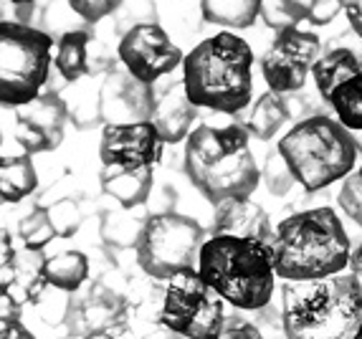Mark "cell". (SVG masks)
Listing matches in <instances>:
<instances>
[{
	"mask_svg": "<svg viewBox=\"0 0 362 339\" xmlns=\"http://www.w3.org/2000/svg\"><path fill=\"white\" fill-rule=\"evenodd\" d=\"M274 271L281 281H322L350 266L352 243L332 208H312L276 225Z\"/></svg>",
	"mask_w": 362,
	"mask_h": 339,
	"instance_id": "cell-1",
	"label": "cell"
},
{
	"mask_svg": "<svg viewBox=\"0 0 362 339\" xmlns=\"http://www.w3.org/2000/svg\"><path fill=\"white\" fill-rule=\"evenodd\" d=\"M248 137L241 124H200L185 140V172L213 206L248 200L259 188L261 172Z\"/></svg>",
	"mask_w": 362,
	"mask_h": 339,
	"instance_id": "cell-2",
	"label": "cell"
},
{
	"mask_svg": "<svg viewBox=\"0 0 362 339\" xmlns=\"http://www.w3.org/2000/svg\"><path fill=\"white\" fill-rule=\"evenodd\" d=\"M182 86L198 109L238 114L254 97V51L233 33H216L185 56Z\"/></svg>",
	"mask_w": 362,
	"mask_h": 339,
	"instance_id": "cell-3",
	"label": "cell"
},
{
	"mask_svg": "<svg viewBox=\"0 0 362 339\" xmlns=\"http://www.w3.org/2000/svg\"><path fill=\"white\" fill-rule=\"evenodd\" d=\"M281 316L286 339H352L362 327V286L357 273L322 281H284Z\"/></svg>",
	"mask_w": 362,
	"mask_h": 339,
	"instance_id": "cell-4",
	"label": "cell"
},
{
	"mask_svg": "<svg viewBox=\"0 0 362 339\" xmlns=\"http://www.w3.org/2000/svg\"><path fill=\"white\" fill-rule=\"evenodd\" d=\"M198 273L235 309L259 311L272 304L276 271L272 249L261 241L211 236L200 251Z\"/></svg>",
	"mask_w": 362,
	"mask_h": 339,
	"instance_id": "cell-5",
	"label": "cell"
},
{
	"mask_svg": "<svg viewBox=\"0 0 362 339\" xmlns=\"http://www.w3.org/2000/svg\"><path fill=\"white\" fill-rule=\"evenodd\" d=\"M276 150L307 193L325 190L327 185L352 175L360 155L355 134L325 114L296 121L279 140Z\"/></svg>",
	"mask_w": 362,
	"mask_h": 339,
	"instance_id": "cell-6",
	"label": "cell"
},
{
	"mask_svg": "<svg viewBox=\"0 0 362 339\" xmlns=\"http://www.w3.org/2000/svg\"><path fill=\"white\" fill-rule=\"evenodd\" d=\"M51 36L25 23H0V104L21 109L43 94L51 71Z\"/></svg>",
	"mask_w": 362,
	"mask_h": 339,
	"instance_id": "cell-7",
	"label": "cell"
},
{
	"mask_svg": "<svg viewBox=\"0 0 362 339\" xmlns=\"http://www.w3.org/2000/svg\"><path fill=\"white\" fill-rule=\"evenodd\" d=\"M206 236L198 220L175 210L152 213L137 246V266L155 281H170L173 276L198 268Z\"/></svg>",
	"mask_w": 362,
	"mask_h": 339,
	"instance_id": "cell-8",
	"label": "cell"
},
{
	"mask_svg": "<svg viewBox=\"0 0 362 339\" xmlns=\"http://www.w3.org/2000/svg\"><path fill=\"white\" fill-rule=\"evenodd\" d=\"M163 324L182 339H216L226 324V302L211 289L198 268L165 281Z\"/></svg>",
	"mask_w": 362,
	"mask_h": 339,
	"instance_id": "cell-9",
	"label": "cell"
},
{
	"mask_svg": "<svg viewBox=\"0 0 362 339\" xmlns=\"http://www.w3.org/2000/svg\"><path fill=\"white\" fill-rule=\"evenodd\" d=\"M317 61H320V38L309 30L286 28L279 30L261 59V73L269 84V91L284 97L302 89Z\"/></svg>",
	"mask_w": 362,
	"mask_h": 339,
	"instance_id": "cell-10",
	"label": "cell"
},
{
	"mask_svg": "<svg viewBox=\"0 0 362 339\" xmlns=\"http://www.w3.org/2000/svg\"><path fill=\"white\" fill-rule=\"evenodd\" d=\"M117 54L134 79L150 86L173 73L177 66H182V61H185L180 49L170 41V36L157 23L134 25L127 33H122Z\"/></svg>",
	"mask_w": 362,
	"mask_h": 339,
	"instance_id": "cell-11",
	"label": "cell"
},
{
	"mask_svg": "<svg viewBox=\"0 0 362 339\" xmlns=\"http://www.w3.org/2000/svg\"><path fill=\"white\" fill-rule=\"evenodd\" d=\"M69 121V109L56 91H43L30 104L16 109L13 137L25 155L56 150L64 140V129Z\"/></svg>",
	"mask_w": 362,
	"mask_h": 339,
	"instance_id": "cell-12",
	"label": "cell"
},
{
	"mask_svg": "<svg viewBox=\"0 0 362 339\" xmlns=\"http://www.w3.org/2000/svg\"><path fill=\"white\" fill-rule=\"evenodd\" d=\"M157 94L150 84H142L129 71H109L99 89V109L104 124H139L150 121L155 112Z\"/></svg>",
	"mask_w": 362,
	"mask_h": 339,
	"instance_id": "cell-13",
	"label": "cell"
},
{
	"mask_svg": "<svg viewBox=\"0 0 362 339\" xmlns=\"http://www.w3.org/2000/svg\"><path fill=\"white\" fill-rule=\"evenodd\" d=\"M165 142L152 121H139L117 127L107 124L99 142L102 165H127V167H155L163 160Z\"/></svg>",
	"mask_w": 362,
	"mask_h": 339,
	"instance_id": "cell-14",
	"label": "cell"
},
{
	"mask_svg": "<svg viewBox=\"0 0 362 339\" xmlns=\"http://www.w3.org/2000/svg\"><path fill=\"white\" fill-rule=\"evenodd\" d=\"M127 314H129V299L122 291L104 284V281H97L89 289L86 297L76 299L66 327L69 334L84 339L89 334L124 327L127 324Z\"/></svg>",
	"mask_w": 362,
	"mask_h": 339,
	"instance_id": "cell-15",
	"label": "cell"
},
{
	"mask_svg": "<svg viewBox=\"0 0 362 339\" xmlns=\"http://www.w3.org/2000/svg\"><path fill=\"white\" fill-rule=\"evenodd\" d=\"M213 236L254 238L272 246L274 228L266 210L254 200H226L213 213Z\"/></svg>",
	"mask_w": 362,
	"mask_h": 339,
	"instance_id": "cell-16",
	"label": "cell"
},
{
	"mask_svg": "<svg viewBox=\"0 0 362 339\" xmlns=\"http://www.w3.org/2000/svg\"><path fill=\"white\" fill-rule=\"evenodd\" d=\"M198 119V107L190 102L185 86H168L163 94H157L155 112H152V124L157 134L163 137L165 145H177L187 140L193 132V124Z\"/></svg>",
	"mask_w": 362,
	"mask_h": 339,
	"instance_id": "cell-17",
	"label": "cell"
},
{
	"mask_svg": "<svg viewBox=\"0 0 362 339\" xmlns=\"http://www.w3.org/2000/svg\"><path fill=\"white\" fill-rule=\"evenodd\" d=\"M102 190L119 208H142L155 185V167H127V165H102L99 172Z\"/></svg>",
	"mask_w": 362,
	"mask_h": 339,
	"instance_id": "cell-18",
	"label": "cell"
},
{
	"mask_svg": "<svg viewBox=\"0 0 362 339\" xmlns=\"http://www.w3.org/2000/svg\"><path fill=\"white\" fill-rule=\"evenodd\" d=\"M362 71V59L347 46H337V49L327 51L325 56H320V61L314 64L312 73H314V84H317V91L325 102H329L334 91L350 81L352 76Z\"/></svg>",
	"mask_w": 362,
	"mask_h": 339,
	"instance_id": "cell-19",
	"label": "cell"
},
{
	"mask_svg": "<svg viewBox=\"0 0 362 339\" xmlns=\"http://www.w3.org/2000/svg\"><path fill=\"white\" fill-rule=\"evenodd\" d=\"M150 213L142 208H117L104 213L102 220V238L107 246L115 249H134L137 251L139 238L145 233Z\"/></svg>",
	"mask_w": 362,
	"mask_h": 339,
	"instance_id": "cell-20",
	"label": "cell"
},
{
	"mask_svg": "<svg viewBox=\"0 0 362 339\" xmlns=\"http://www.w3.org/2000/svg\"><path fill=\"white\" fill-rule=\"evenodd\" d=\"M38 185L36 167L30 155H3L0 162V198L8 206H16L28 198Z\"/></svg>",
	"mask_w": 362,
	"mask_h": 339,
	"instance_id": "cell-21",
	"label": "cell"
},
{
	"mask_svg": "<svg viewBox=\"0 0 362 339\" xmlns=\"http://www.w3.org/2000/svg\"><path fill=\"white\" fill-rule=\"evenodd\" d=\"M43 273L51 286L76 294L89 279V258L81 251H64V254L46 258Z\"/></svg>",
	"mask_w": 362,
	"mask_h": 339,
	"instance_id": "cell-22",
	"label": "cell"
},
{
	"mask_svg": "<svg viewBox=\"0 0 362 339\" xmlns=\"http://www.w3.org/2000/svg\"><path fill=\"white\" fill-rule=\"evenodd\" d=\"M289 117V102L276 91H266L264 97H259V102L254 104L251 117L246 121V129L259 140H272L274 134L284 127Z\"/></svg>",
	"mask_w": 362,
	"mask_h": 339,
	"instance_id": "cell-23",
	"label": "cell"
},
{
	"mask_svg": "<svg viewBox=\"0 0 362 339\" xmlns=\"http://www.w3.org/2000/svg\"><path fill=\"white\" fill-rule=\"evenodd\" d=\"M89 43H91V38L86 30H71V33L59 38L54 64L66 81H78L81 76H86V73L91 71Z\"/></svg>",
	"mask_w": 362,
	"mask_h": 339,
	"instance_id": "cell-24",
	"label": "cell"
},
{
	"mask_svg": "<svg viewBox=\"0 0 362 339\" xmlns=\"http://www.w3.org/2000/svg\"><path fill=\"white\" fill-rule=\"evenodd\" d=\"M203 18L226 28H248L261 16V0H203Z\"/></svg>",
	"mask_w": 362,
	"mask_h": 339,
	"instance_id": "cell-25",
	"label": "cell"
},
{
	"mask_svg": "<svg viewBox=\"0 0 362 339\" xmlns=\"http://www.w3.org/2000/svg\"><path fill=\"white\" fill-rule=\"evenodd\" d=\"M329 107L337 114V121L344 124L350 132H360L362 129V71L352 76L350 81H344L332 97H329Z\"/></svg>",
	"mask_w": 362,
	"mask_h": 339,
	"instance_id": "cell-26",
	"label": "cell"
},
{
	"mask_svg": "<svg viewBox=\"0 0 362 339\" xmlns=\"http://www.w3.org/2000/svg\"><path fill=\"white\" fill-rule=\"evenodd\" d=\"M74 304H76V299H74L71 291L56 289V286L46 284V289L38 294L33 307H36L38 316H41L49 327H66L69 316H71V311H74Z\"/></svg>",
	"mask_w": 362,
	"mask_h": 339,
	"instance_id": "cell-27",
	"label": "cell"
},
{
	"mask_svg": "<svg viewBox=\"0 0 362 339\" xmlns=\"http://www.w3.org/2000/svg\"><path fill=\"white\" fill-rule=\"evenodd\" d=\"M18 233H21V241H23V249H28V251L46 249V246L56 238L49 208H41V206L33 208V210L18 223Z\"/></svg>",
	"mask_w": 362,
	"mask_h": 339,
	"instance_id": "cell-28",
	"label": "cell"
},
{
	"mask_svg": "<svg viewBox=\"0 0 362 339\" xmlns=\"http://www.w3.org/2000/svg\"><path fill=\"white\" fill-rule=\"evenodd\" d=\"M264 182H266V188H269V193H272V195H286L291 188H294V185H299V182H296V177L291 175L289 165H286V160L281 157V152H279V150L269 152V157H266Z\"/></svg>",
	"mask_w": 362,
	"mask_h": 339,
	"instance_id": "cell-29",
	"label": "cell"
},
{
	"mask_svg": "<svg viewBox=\"0 0 362 339\" xmlns=\"http://www.w3.org/2000/svg\"><path fill=\"white\" fill-rule=\"evenodd\" d=\"M261 18L279 33V30L296 28V23L304 20V13L291 0H261Z\"/></svg>",
	"mask_w": 362,
	"mask_h": 339,
	"instance_id": "cell-30",
	"label": "cell"
},
{
	"mask_svg": "<svg viewBox=\"0 0 362 339\" xmlns=\"http://www.w3.org/2000/svg\"><path fill=\"white\" fill-rule=\"evenodd\" d=\"M51 223H54L56 238H71L81 228V210L74 200H59L49 208Z\"/></svg>",
	"mask_w": 362,
	"mask_h": 339,
	"instance_id": "cell-31",
	"label": "cell"
},
{
	"mask_svg": "<svg viewBox=\"0 0 362 339\" xmlns=\"http://www.w3.org/2000/svg\"><path fill=\"white\" fill-rule=\"evenodd\" d=\"M337 203L357 225H362V175L360 170L344 177L342 188H339Z\"/></svg>",
	"mask_w": 362,
	"mask_h": 339,
	"instance_id": "cell-32",
	"label": "cell"
},
{
	"mask_svg": "<svg viewBox=\"0 0 362 339\" xmlns=\"http://www.w3.org/2000/svg\"><path fill=\"white\" fill-rule=\"evenodd\" d=\"M122 3L124 0H69V6L84 23H99L102 18L119 11Z\"/></svg>",
	"mask_w": 362,
	"mask_h": 339,
	"instance_id": "cell-33",
	"label": "cell"
},
{
	"mask_svg": "<svg viewBox=\"0 0 362 339\" xmlns=\"http://www.w3.org/2000/svg\"><path fill=\"white\" fill-rule=\"evenodd\" d=\"M117 16H119V23H127V30H129V18H132V28L142 23H155V8H152L150 0H124L122 8L117 11Z\"/></svg>",
	"mask_w": 362,
	"mask_h": 339,
	"instance_id": "cell-34",
	"label": "cell"
},
{
	"mask_svg": "<svg viewBox=\"0 0 362 339\" xmlns=\"http://www.w3.org/2000/svg\"><path fill=\"white\" fill-rule=\"evenodd\" d=\"M216 339H264V332L251 319H243L241 314H228Z\"/></svg>",
	"mask_w": 362,
	"mask_h": 339,
	"instance_id": "cell-35",
	"label": "cell"
},
{
	"mask_svg": "<svg viewBox=\"0 0 362 339\" xmlns=\"http://www.w3.org/2000/svg\"><path fill=\"white\" fill-rule=\"evenodd\" d=\"M344 8V0H314V6L309 8V16L307 20L317 25H327L332 23L334 16Z\"/></svg>",
	"mask_w": 362,
	"mask_h": 339,
	"instance_id": "cell-36",
	"label": "cell"
},
{
	"mask_svg": "<svg viewBox=\"0 0 362 339\" xmlns=\"http://www.w3.org/2000/svg\"><path fill=\"white\" fill-rule=\"evenodd\" d=\"M0 339H36L21 319H0Z\"/></svg>",
	"mask_w": 362,
	"mask_h": 339,
	"instance_id": "cell-37",
	"label": "cell"
},
{
	"mask_svg": "<svg viewBox=\"0 0 362 339\" xmlns=\"http://www.w3.org/2000/svg\"><path fill=\"white\" fill-rule=\"evenodd\" d=\"M21 302L8 291H0V319H21Z\"/></svg>",
	"mask_w": 362,
	"mask_h": 339,
	"instance_id": "cell-38",
	"label": "cell"
},
{
	"mask_svg": "<svg viewBox=\"0 0 362 339\" xmlns=\"http://www.w3.org/2000/svg\"><path fill=\"white\" fill-rule=\"evenodd\" d=\"M344 13H347V20H350V28L357 33V38L362 41V0H352L344 6Z\"/></svg>",
	"mask_w": 362,
	"mask_h": 339,
	"instance_id": "cell-39",
	"label": "cell"
},
{
	"mask_svg": "<svg viewBox=\"0 0 362 339\" xmlns=\"http://www.w3.org/2000/svg\"><path fill=\"white\" fill-rule=\"evenodd\" d=\"M84 339H137L132 334V329L124 324V327H117V329H109V332H99V334H89Z\"/></svg>",
	"mask_w": 362,
	"mask_h": 339,
	"instance_id": "cell-40",
	"label": "cell"
},
{
	"mask_svg": "<svg viewBox=\"0 0 362 339\" xmlns=\"http://www.w3.org/2000/svg\"><path fill=\"white\" fill-rule=\"evenodd\" d=\"M350 271H352V273H357V276H360V279H362V241H360V246H357V249L352 251Z\"/></svg>",
	"mask_w": 362,
	"mask_h": 339,
	"instance_id": "cell-41",
	"label": "cell"
},
{
	"mask_svg": "<svg viewBox=\"0 0 362 339\" xmlns=\"http://www.w3.org/2000/svg\"><path fill=\"white\" fill-rule=\"evenodd\" d=\"M291 3H294V6L304 13V18H307V16H309V8L314 6V0H291Z\"/></svg>",
	"mask_w": 362,
	"mask_h": 339,
	"instance_id": "cell-42",
	"label": "cell"
},
{
	"mask_svg": "<svg viewBox=\"0 0 362 339\" xmlns=\"http://www.w3.org/2000/svg\"><path fill=\"white\" fill-rule=\"evenodd\" d=\"M11 3L16 8H28V6H33V0H11Z\"/></svg>",
	"mask_w": 362,
	"mask_h": 339,
	"instance_id": "cell-43",
	"label": "cell"
},
{
	"mask_svg": "<svg viewBox=\"0 0 362 339\" xmlns=\"http://www.w3.org/2000/svg\"><path fill=\"white\" fill-rule=\"evenodd\" d=\"M352 134H355V142H357V150H360V152H362V129H360V132H352Z\"/></svg>",
	"mask_w": 362,
	"mask_h": 339,
	"instance_id": "cell-44",
	"label": "cell"
},
{
	"mask_svg": "<svg viewBox=\"0 0 362 339\" xmlns=\"http://www.w3.org/2000/svg\"><path fill=\"white\" fill-rule=\"evenodd\" d=\"M352 339H362V327L357 329V334H355V337H352Z\"/></svg>",
	"mask_w": 362,
	"mask_h": 339,
	"instance_id": "cell-45",
	"label": "cell"
},
{
	"mask_svg": "<svg viewBox=\"0 0 362 339\" xmlns=\"http://www.w3.org/2000/svg\"><path fill=\"white\" fill-rule=\"evenodd\" d=\"M360 175H362V165H360Z\"/></svg>",
	"mask_w": 362,
	"mask_h": 339,
	"instance_id": "cell-46",
	"label": "cell"
}]
</instances>
